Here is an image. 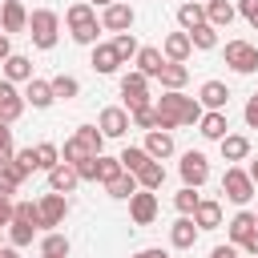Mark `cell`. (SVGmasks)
<instances>
[{
	"label": "cell",
	"mask_w": 258,
	"mask_h": 258,
	"mask_svg": "<svg viewBox=\"0 0 258 258\" xmlns=\"http://www.w3.org/2000/svg\"><path fill=\"white\" fill-rule=\"evenodd\" d=\"M16 161H20V165H28V173H32V169H36V149H32V145H28V149H20V153H16Z\"/></svg>",
	"instance_id": "obj_51"
},
{
	"label": "cell",
	"mask_w": 258,
	"mask_h": 258,
	"mask_svg": "<svg viewBox=\"0 0 258 258\" xmlns=\"http://www.w3.org/2000/svg\"><path fill=\"white\" fill-rule=\"evenodd\" d=\"M137 73H145V77H161V64H165V52L161 48H153V44H145L137 56Z\"/></svg>",
	"instance_id": "obj_26"
},
{
	"label": "cell",
	"mask_w": 258,
	"mask_h": 258,
	"mask_svg": "<svg viewBox=\"0 0 258 258\" xmlns=\"http://www.w3.org/2000/svg\"><path fill=\"white\" fill-rule=\"evenodd\" d=\"M28 89H24V101L32 105V109H48L52 101H56V93H52V81H40V77H32V81H24Z\"/></svg>",
	"instance_id": "obj_15"
},
{
	"label": "cell",
	"mask_w": 258,
	"mask_h": 258,
	"mask_svg": "<svg viewBox=\"0 0 258 258\" xmlns=\"http://www.w3.org/2000/svg\"><path fill=\"white\" fill-rule=\"evenodd\" d=\"M12 56V44H8V32H0V64Z\"/></svg>",
	"instance_id": "obj_54"
},
{
	"label": "cell",
	"mask_w": 258,
	"mask_h": 258,
	"mask_svg": "<svg viewBox=\"0 0 258 258\" xmlns=\"http://www.w3.org/2000/svg\"><path fill=\"white\" fill-rule=\"evenodd\" d=\"M117 173H125V165H121V157H105V153H101V157H97V181L105 185V181H113Z\"/></svg>",
	"instance_id": "obj_37"
},
{
	"label": "cell",
	"mask_w": 258,
	"mask_h": 258,
	"mask_svg": "<svg viewBox=\"0 0 258 258\" xmlns=\"http://www.w3.org/2000/svg\"><path fill=\"white\" fill-rule=\"evenodd\" d=\"M12 218H16V202L0 198V226H12Z\"/></svg>",
	"instance_id": "obj_49"
},
{
	"label": "cell",
	"mask_w": 258,
	"mask_h": 258,
	"mask_svg": "<svg viewBox=\"0 0 258 258\" xmlns=\"http://www.w3.org/2000/svg\"><path fill=\"white\" fill-rule=\"evenodd\" d=\"M137 189H141V185H137V173H129V169H125V173H117L113 181H105V194H109V198H117V202H129Z\"/></svg>",
	"instance_id": "obj_23"
},
{
	"label": "cell",
	"mask_w": 258,
	"mask_h": 258,
	"mask_svg": "<svg viewBox=\"0 0 258 258\" xmlns=\"http://www.w3.org/2000/svg\"><path fill=\"white\" fill-rule=\"evenodd\" d=\"M169 242H173L177 250H189V246L198 242V222H194V214H181V218L169 226Z\"/></svg>",
	"instance_id": "obj_13"
},
{
	"label": "cell",
	"mask_w": 258,
	"mask_h": 258,
	"mask_svg": "<svg viewBox=\"0 0 258 258\" xmlns=\"http://www.w3.org/2000/svg\"><path fill=\"white\" fill-rule=\"evenodd\" d=\"M60 157H64L69 165H77V161H85V157H93V153H89V149H85V145L77 141V133H73V137L64 141V149H60Z\"/></svg>",
	"instance_id": "obj_42"
},
{
	"label": "cell",
	"mask_w": 258,
	"mask_h": 258,
	"mask_svg": "<svg viewBox=\"0 0 258 258\" xmlns=\"http://www.w3.org/2000/svg\"><path fill=\"white\" fill-rule=\"evenodd\" d=\"M28 36H32L36 48H52V44L60 40V16H56L52 8H36V12L28 16Z\"/></svg>",
	"instance_id": "obj_3"
},
{
	"label": "cell",
	"mask_w": 258,
	"mask_h": 258,
	"mask_svg": "<svg viewBox=\"0 0 258 258\" xmlns=\"http://www.w3.org/2000/svg\"><path fill=\"white\" fill-rule=\"evenodd\" d=\"M12 93V81H0V97H8Z\"/></svg>",
	"instance_id": "obj_57"
},
{
	"label": "cell",
	"mask_w": 258,
	"mask_h": 258,
	"mask_svg": "<svg viewBox=\"0 0 258 258\" xmlns=\"http://www.w3.org/2000/svg\"><path fill=\"white\" fill-rule=\"evenodd\" d=\"M64 214H69V202H64V194L48 189V194L40 198V222H44V226H60V222H64Z\"/></svg>",
	"instance_id": "obj_11"
},
{
	"label": "cell",
	"mask_w": 258,
	"mask_h": 258,
	"mask_svg": "<svg viewBox=\"0 0 258 258\" xmlns=\"http://www.w3.org/2000/svg\"><path fill=\"white\" fill-rule=\"evenodd\" d=\"M177 169H181V181L194 185V189L210 181V161H206V153H198V149L181 153V165H177Z\"/></svg>",
	"instance_id": "obj_7"
},
{
	"label": "cell",
	"mask_w": 258,
	"mask_h": 258,
	"mask_svg": "<svg viewBox=\"0 0 258 258\" xmlns=\"http://www.w3.org/2000/svg\"><path fill=\"white\" fill-rule=\"evenodd\" d=\"M254 218H258V214H254Z\"/></svg>",
	"instance_id": "obj_61"
},
{
	"label": "cell",
	"mask_w": 258,
	"mask_h": 258,
	"mask_svg": "<svg viewBox=\"0 0 258 258\" xmlns=\"http://www.w3.org/2000/svg\"><path fill=\"white\" fill-rule=\"evenodd\" d=\"M238 12H242L254 28H258V0H238Z\"/></svg>",
	"instance_id": "obj_50"
},
{
	"label": "cell",
	"mask_w": 258,
	"mask_h": 258,
	"mask_svg": "<svg viewBox=\"0 0 258 258\" xmlns=\"http://www.w3.org/2000/svg\"><path fill=\"white\" fill-rule=\"evenodd\" d=\"M210 258H238V246H234V242H226V246H214V250H210Z\"/></svg>",
	"instance_id": "obj_52"
},
{
	"label": "cell",
	"mask_w": 258,
	"mask_h": 258,
	"mask_svg": "<svg viewBox=\"0 0 258 258\" xmlns=\"http://www.w3.org/2000/svg\"><path fill=\"white\" fill-rule=\"evenodd\" d=\"M101 133L105 137H125L129 133V125H133V117H129V109H117V105H109V109H101Z\"/></svg>",
	"instance_id": "obj_10"
},
{
	"label": "cell",
	"mask_w": 258,
	"mask_h": 258,
	"mask_svg": "<svg viewBox=\"0 0 258 258\" xmlns=\"http://www.w3.org/2000/svg\"><path fill=\"white\" fill-rule=\"evenodd\" d=\"M16 185H20V177H16L8 165H0V198H12V194H16Z\"/></svg>",
	"instance_id": "obj_45"
},
{
	"label": "cell",
	"mask_w": 258,
	"mask_h": 258,
	"mask_svg": "<svg viewBox=\"0 0 258 258\" xmlns=\"http://www.w3.org/2000/svg\"><path fill=\"white\" fill-rule=\"evenodd\" d=\"M64 24L73 32L77 44H97V32H101V20H97V8L89 0H77L69 12H64Z\"/></svg>",
	"instance_id": "obj_2"
},
{
	"label": "cell",
	"mask_w": 258,
	"mask_h": 258,
	"mask_svg": "<svg viewBox=\"0 0 258 258\" xmlns=\"http://www.w3.org/2000/svg\"><path fill=\"white\" fill-rule=\"evenodd\" d=\"M121 97H125V109H129V113L141 109V105H153V101H149V77L137 73V69L125 73V77H121Z\"/></svg>",
	"instance_id": "obj_6"
},
{
	"label": "cell",
	"mask_w": 258,
	"mask_h": 258,
	"mask_svg": "<svg viewBox=\"0 0 258 258\" xmlns=\"http://www.w3.org/2000/svg\"><path fill=\"white\" fill-rule=\"evenodd\" d=\"M153 109H157V129H177V125H198L202 121V101L198 97H185L181 89H165L157 101H153Z\"/></svg>",
	"instance_id": "obj_1"
},
{
	"label": "cell",
	"mask_w": 258,
	"mask_h": 258,
	"mask_svg": "<svg viewBox=\"0 0 258 258\" xmlns=\"http://www.w3.org/2000/svg\"><path fill=\"white\" fill-rule=\"evenodd\" d=\"M133 258H169V254H165V250H157V246H149V250H137Z\"/></svg>",
	"instance_id": "obj_55"
},
{
	"label": "cell",
	"mask_w": 258,
	"mask_h": 258,
	"mask_svg": "<svg viewBox=\"0 0 258 258\" xmlns=\"http://www.w3.org/2000/svg\"><path fill=\"white\" fill-rule=\"evenodd\" d=\"M73 169H77L81 181H97V157H85V161H77Z\"/></svg>",
	"instance_id": "obj_47"
},
{
	"label": "cell",
	"mask_w": 258,
	"mask_h": 258,
	"mask_svg": "<svg viewBox=\"0 0 258 258\" xmlns=\"http://www.w3.org/2000/svg\"><path fill=\"white\" fill-rule=\"evenodd\" d=\"M16 218L28 222V226H36V230L44 226V222H40V202H16Z\"/></svg>",
	"instance_id": "obj_43"
},
{
	"label": "cell",
	"mask_w": 258,
	"mask_h": 258,
	"mask_svg": "<svg viewBox=\"0 0 258 258\" xmlns=\"http://www.w3.org/2000/svg\"><path fill=\"white\" fill-rule=\"evenodd\" d=\"M161 181H165V165H161L157 157H149V161L137 169V185H141V189H161Z\"/></svg>",
	"instance_id": "obj_29"
},
{
	"label": "cell",
	"mask_w": 258,
	"mask_h": 258,
	"mask_svg": "<svg viewBox=\"0 0 258 258\" xmlns=\"http://www.w3.org/2000/svg\"><path fill=\"white\" fill-rule=\"evenodd\" d=\"M40 254L69 258V238H64V234H44V238H40Z\"/></svg>",
	"instance_id": "obj_40"
},
{
	"label": "cell",
	"mask_w": 258,
	"mask_h": 258,
	"mask_svg": "<svg viewBox=\"0 0 258 258\" xmlns=\"http://www.w3.org/2000/svg\"><path fill=\"white\" fill-rule=\"evenodd\" d=\"M77 141H81L93 157H101V149H105V133H101V125H81V129H77Z\"/></svg>",
	"instance_id": "obj_31"
},
{
	"label": "cell",
	"mask_w": 258,
	"mask_h": 258,
	"mask_svg": "<svg viewBox=\"0 0 258 258\" xmlns=\"http://www.w3.org/2000/svg\"><path fill=\"white\" fill-rule=\"evenodd\" d=\"M157 81H161V89H185V81H189V69H185L181 60H165Z\"/></svg>",
	"instance_id": "obj_28"
},
{
	"label": "cell",
	"mask_w": 258,
	"mask_h": 258,
	"mask_svg": "<svg viewBox=\"0 0 258 258\" xmlns=\"http://www.w3.org/2000/svg\"><path fill=\"white\" fill-rule=\"evenodd\" d=\"M20 113H24V97L12 89L8 97H0V121L4 125H12V121H20Z\"/></svg>",
	"instance_id": "obj_32"
},
{
	"label": "cell",
	"mask_w": 258,
	"mask_h": 258,
	"mask_svg": "<svg viewBox=\"0 0 258 258\" xmlns=\"http://www.w3.org/2000/svg\"><path fill=\"white\" fill-rule=\"evenodd\" d=\"M0 24H4V32H24V28H28V12H24V4H20V0H4V8H0Z\"/></svg>",
	"instance_id": "obj_19"
},
{
	"label": "cell",
	"mask_w": 258,
	"mask_h": 258,
	"mask_svg": "<svg viewBox=\"0 0 258 258\" xmlns=\"http://www.w3.org/2000/svg\"><path fill=\"white\" fill-rule=\"evenodd\" d=\"M202 4H206V0H202Z\"/></svg>",
	"instance_id": "obj_62"
},
{
	"label": "cell",
	"mask_w": 258,
	"mask_h": 258,
	"mask_svg": "<svg viewBox=\"0 0 258 258\" xmlns=\"http://www.w3.org/2000/svg\"><path fill=\"white\" fill-rule=\"evenodd\" d=\"M226 64H230L234 73L250 77V73L258 69V48H254L250 40H226Z\"/></svg>",
	"instance_id": "obj_5"
},
{
	"label": "cell",
	"mask_w": 258,
	"mask_h": 258,
	"mask_svg": "<svg viewBox=\"0 0 258 258\" xmlns=\"http://www.w3.org/2000/svg\"><path fill=\"white\" fill-rule=\"evenodd\" d=\"M250 177H254V185H258V157L250 161Z\"/></svg>",
	"instance_id": "obj_58"
},
{
	"label": "cell",
	"mask_w": 258,
	"mask_h": 258,
	"mask_svg": "<svg viewBox=\"0 0 258 258\" xmlns=\"http://www.w3.org/2000/svg\"><path fill=\"white\" fill-rule=\"evenodd\" d=\"M133 4H125V0H113L105 12H101V28H109V32H129L133 28Z\"/></svg>",
	"instance_id": "obj_8"
},
{
	"label": "cell",
	"mask_w": 258,
	"mask_h": 258,
	"mask_svg": "<svg viewBox=\"0 0 258 258\" xmlns=\"http://www.w3.org/2000/svg\"><path fill=\"white\" fill-rule=\"evenodd\" d=\"M254 177H250V169H238V165H230L226 173H222V194L234 202V206H246L250 198H254Z\"/></svg>",
	"instance_id": "obj_4"
},
{
	"label": "cell",
	"mask_w": 258,
	"mask_h": 258,
	"mask_svg": "<svg viewBox=\"0 0 258 258\" xmlns=\"http://www.w3.org/2000/svg\"><path fill=\"white\" fill-rule=\"evenodd\" d=\"M198 202H202V198H198V189H194V185H181V189L173 194V206H177L181 214H194V210H198Z\"/></svg>",
	"instance_id": "obj_41"
},
{
	"label": "cell",
	"mask_w": 258,
	"mask_h": 258,
	"mask_svg": "<svg viewBox=\"0 0 258 258\" xmlns=\"http://www.w3.org/2000/svg\"><path fill=\"white\" fill-rule=\"evenodd\" d=\"M218 145H222V157L226 161H246L250 157V137L246 133H226Z\"/></svg>",
	"instance_id": "obj_21"
},
{
	"label": "cell",
	"mask_w": 258,
	"mask_h": 258,
	"mask_svg": "<svg viewBox=\"0 0 258 258\" xmlns=\"http://www.w3.org/2000/svg\"><path fill=\"white\" fill-rule=\"evenodd\" d=\"M226 230H230V242H234V246H242V242H246V238L258 230V218H254L250 210H238V214L226 222Z\"/></svg>",
	"instance_id": "obj_16"
},
{
	"label": "cell",
	"mask_w": 258,
	"mask_h": 258,
	"mask_svg": "<svg viewBox=\"0 0 258 258\" xmlns=\"http://www.w3.org/2000/svg\"><path fill=\"white\" fill-rule=\"evenodd\" d=\"M242 117H246V125H250V129H258V93H254V97L246 101V109H242Z\"/></svg>",
	"instance_id": "obj_48"
},
{
	"label": "cell",
	"mask_w": 258,
	"mask_h": 258,
	"mask_svg": "<svg viewBox=\"0 0 258 258\" xmlns=\"http://www.w3.org/2000/svg\"><path fill=\"white\" fill-rule=\"evenodd\" d=\"M145 153L157 157V161H165V157L173 153V133H169V129H149V133H145Z\"/></svg>",
	"instance_id": "obj_18"
},
{
	"label": "cell",
	"mask_w": 258,
	"mask_h": 258,
	"mask_svg": "<svg viewBox=\"0 0 258 258\" xmlns=\"http://www.w3.org/2000/svg\"><path fill=\"white\" fill-rule=\"evenodd\" d=\"M194 222H198V230H218V226H222V202L202 198L198 210H194Z\"/></svg>",
	"instance_id": "obj_24"
},
{
	"label": "cell",
	"mask_w": 258,
	"mask_h": 258,
	"mask_svg": "<svg viewBox=\"0 0 258 258\" xmlns=\"http://www.w3.org/2000/svg\"><path fill=\"white\" fill-rule=\"evenodd\" d=\"M89 4H101V8H109V4H113V0H89Z\"/></svg>",
	"instance_id": "obj_59"
},
{
	"label": "cell",
	"mask_w": 258,
	"mask_h": 258,
	"mask_svg": "<svg viewBox=\"0 0 258 258\" xmlns=\"http://www.w3.org/2000/svg\"><path fill=\"white\" fill-rule=\"evenodd\" d=\"M89 64H93V73H101V77H109V73H117V64H121V56H117V48H113V40H109V44H101V40H97V44H93V60H89Z\"/></svg>",
	"instance_id": "obj_14"
},
{
	"label": "cell",
	"mask_w": 258,
	"mask_h": 258,
	"mask_svg": "<svg viewBox=\"0 0 258 258\" xmlns=\"http://www.w3.org/2000/svg\"><path fill=\"white\" fill-rule=\"evenodd\" d=\"M113 48H117V56H121V60H133V56L141 52V44H137V36H133V32H117V36H113Z\"/></svg>",
	"instance_id": "obj_34"
},
{
	"label": "cell",
	"mask_w": 258,
	"mask_h": 258,
	"mask_svg": "<svg viewBox=\"0 0 258 258\" xmlns=\"http://www.w3.org/2000/svg\"><path fill=\"white\" fill-rule=\"evenodd\" d=\"M189 40H194V48H214V44H218V28L206 20V24H198V28L189 32Z\"/></svg>",
	"instance_id": "obj_38"
},
{
	"label": "cell",
	"mask_w": 258,
	"mask_h": 258,
	"mask_svg": "<svg viewBox=\"0 0 258 258\" xmlns=\"http://www.w3.org/2000/svg\"><path fill=\"white\" fill-rule=\"evenodd\" d=\"M198 101H202V109H226L230 89H226L222 81H206V85L198 89Z\"/></svg>",
	"instance_id": "obj_20"
},
{
	"label": "cell",
	"mask_w": 258,
	"mask_h": 258,
	"mask_svg": "<svg viewBox=\"0 0 258 258\" xmlns=\"http://www.w3.org/2000/svg\"><path fill=\"white\" fill-rule=\"evenodd\" d=\"M226 129H230L226 109H210V113H202V121H198V133H202L206 141H222V137H226Z\"/></svg>",
	"instance_id": "obj_12"
},
{
	"label": "cell",
	"mask_w": 258,
	"mask_h": 258,
	"mask_svg": "<svg viewBox=\"0 0 258 258\" xmlns=\"http://www.w3.org/2000/svg\"><path fill=\"white\" fill-rule=\"evenodd\" d=\"M238 250H246L250 258H258V230H254V234H250V238H246V242H242Z\"/></svg>",
	"instance_id": "obj_53"
},
{
	"label": "cell",
	"mask_w": 258,
	"mask_h": 258,
	"mask_svg": "<svg viewBox=\"0 0 258 258\" xmlns=\"http://www.w3.org/2000/svg\"><path fill=\"white\" fill-rule=\"evenodd\" d=\"M77 181H81V177H77V169H73L69 161H60V165L48 169V189H56V194H73Z\"/></svg>",
	"instance_id": "obj_22"
},
{
	"label": "cell",
	"mask_w": 258,
	"mask_h": 258,
	"mask_svg": "<svg viewBox=\"0 0 258 258\" xmlns=\"http://www.w3.org/2000/svg\"><path fill=\"white\" fill-rule=\"evenodd\" d=\"M234 16H238V8H234L230 0H206V20H210L214 28H230Z\"/></svg>",
	"instance_id": "obj_27"
},
{
	"label": "cell",
	"mask_w": 258,
	"mask_h": 258,
	"mask_svg": "<svg viewBox=\"0 0 258 258\" xmlns=\"http://www.w3.org/2000/svg\"><path fill=\"white\" fill-rule=\"evenodd\" d=\"M4 81H32V60L20 56V52H12L4 60Z\"/></svg>",
	"instance_id": "obj_30"
},
{
	"label": "cell",
	"mask_w": 258,
	"mask_h": 258,
	"mask_svg": "<svg viewBox=\"0 0 258 258\" xmlns=\"http://www.w3.org/2000/svg\"><path fill=\"white\" fill-rule=\"evenodd\" d=\"M129 117H133L137 129H157V109H153V105H141V109H133Z\"/></svg>",
	"instance_id": "obj_44"
},
{
	"label": "cell",
	"mask_w": 258,
	"mask_h": 258,
	"mask_svg": "<svg viewBox=\"0 0 258 258\" xmlns=\"http://www.w3.org/2000/svg\"><path fill=\"white\" fill-rule=\"evenodd\" d=\"M177 24H181V32H194L198 24H206V4L202 0H185L177 8Z\"/></svg>",
	"instance_id": "obj_25"
},
{
	"label": "cell",
	"mask_w": 258,
	"mask_h": 258,
	"mask_svg": "<svg viewBox=\"0 0 258 258\" xmlns=\"http://www.w3.org/2000/svg\"><path fill=\"white\" fill-rule=\"evenodd\" d=\"M12 153H16V149H12V129L0 121V165H4V161H12Z\"/></svg>",
	"instance_id": "obj_46"
},
{
	"label": "cell",
	"mask_w": 258,
	"mask_h": 258,
	"mask_svg": "<svg viewBox=\"0 0 258 258\" xmlns=\"http://www.w3.org/2000/svg\"><path fill=\"white\" fill-rule=\"evenodd\" d=\"M52 93H56V97H64V101H73V97L81 93V81H77V77H69V73H56V77H52Z\"/></svg>",
	"instance_id": "obj_35"
},
{
	"label": "cell",
	"mask_w": 258,
	"mask_h": 258,
	"mask_svg": "<svg viewBox=\"0 0 258 258\" xmlns=\"http://www.w3.org/2000/svg\"><path fill=\"white\" fill-rule=\"evenodd\" d=\"M40 258H56V254H40Z\"/></svg>",
	"instance_id": "obj_60"
},
{
	"label": "cell",
	"mask_w": 258,
	"mask_h": 258,
	"mask_svg": "<svg viewBox=\"0 0 258 258\" xmlns=\"http://www.w3.org/2000/svg\"><path fill=\"white\" fill-rule=\"evenodd\" d=\"M32 238H36V226H28V222L12 218V226H8V242L20 250V246H32Z\"/></svg>",
	"instance_id": "obj_33"
},
{
	"label": "cell",
	"mask_w": 258,
	"mask_h": 258,
	"mask_svg": "<svg viewBox=\"0 0 258 258\" xmlns=\"http://www.w3.org/2000/svg\"><path fill=\"white\" fill-rule=\"evenodd\" d=\"M0 258H20V254H16V246H0Z\"/></svg>",
	"instance_id": "obj_56"
},
{
	"label": "cell",
	"mask_w": 258,
	"mask_h": 258,
	"mask_svg": "<svg viewBox=\"0 0 258 258\" xmlns=\"http://www.w3.org/2000/svg\"><path fill=\"white\" fill-rule=\"evenodd\" d=\"M129 218H133L137 226H149V222L157 218V194H153V189H137V194L129 198Z\"/></svg>",
	"instance_id": "obj_9"
},
{
	"label": "cell",
	"mask_w": 258,
	"mask_h": 258,
	"mask_svg": "<svg viewBox=\"0 0 258 258\" xmlns=\"http://www.w3.org/2000/svg\"><path fill=\"white\" fill-rule=\"evenodd\" d=\"M145 161H149V153H145V145H125V149H121V165H125L129 173H137V169H141Z\"/></svg>",
	"instance_id": "obj_36"
},
{
	"label": "cell",
	"mask_w": 258,
	"mask_h": 258,
	"mask_svg": "<svg viewBox=\"0 0 258 258\" xmlns=\"http://www.w3.org/2000/svg\"><path fill=\"white\" fill-rule=\"evenodd\" d=\"M52 165H60V149L52 141H40L36 145V169H52Z\"/></svg>",
	"instance_id": "obj_39"
},
{
	"label": "cell",
	"mask_w": 258,
	"mask_h": 258,
	"mask_svg": "<svg viewBox=\"0 0 258 258\" xmlns=\"http://www.w3.org/2000/svg\"><path fill=\"white\" fill-rule=\"evenodd\" d=\"M161 52H165V60H189V52H194V40H189V32H169L165 36V44H161Z\"/></svg>",
	"instance_id": "obj_17"
}]
</instances>
